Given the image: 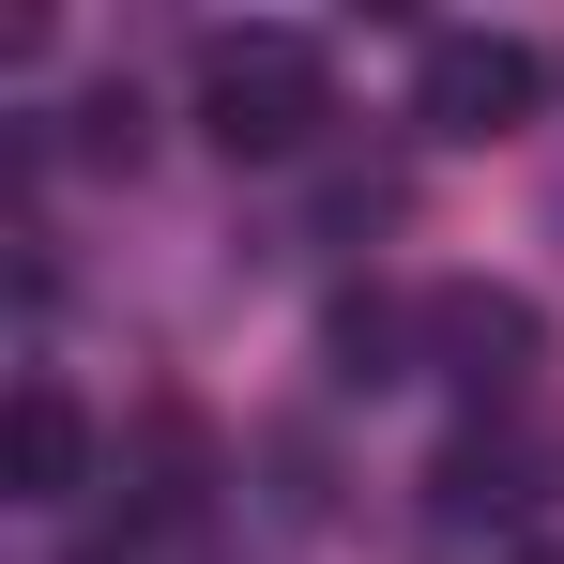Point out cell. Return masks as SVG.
<instances>
[{
	"instance_id": "obj_1",
	"label": "cell",
	"mask_w": 564,
	"mask_h": 564,
	"mask_svg": "<svg viewBox=\"0 0 564 564\" xmlns=\"http://www.w3.org/2000/svg\"><path fill=\"white\" fill-rule=\"evenodd\" d=\"M321 107H336V77L305 31H214L198 46V138L214 153H305Z\"/></svg>"
},
{
	"instance_id": "obj_2",
	"label": "cell",
	"mask_w": 564,
	"mask_h": 564,
	"mask_svg": "<svg viewBox=\"0 0 564 564\" xmlns=\"http://www.w3.org/2000/svg\"><path fill=\"white\" fill-rule=\"evenodd\" d=\"M534 93H550V62L519 31H443L412 62V122L427 138H503V122H534Z\"/></svg>"
},
{
	"instance_id": "obj_3",
	"label": "cell",
	"mask_w": 564,
	"mask_h": 564,
	"mask_svg": "<svg viewBox=\"0 0 564 564\" xmlns=\"http://www.w3.org/2000/svg\"><path fill=\"white\" fill-rule=\"evenodd\" d=\"M0 488H15V503H77V488H93V412H77L62 381H15V397H0Z\"/></svg>"
},
{
	"instance_id": "obj_4",
	"label": "cell",
	"mask_w": 564,
	"mask_h": 564,
	"mask_svg": "<svg viewBox=\"0 0 564 564\" xmlns=\"http://www.w3.org/2000/svg\"><path fill=\"white\" fill-rule=\"evenodd\" d=\"M427 336H443V367H458L473 397L534 367V305H519V290H443V305H427Z\"/></svg>"
},
{
	"instance_id": "obj_5",
	"label": "cell",
	"mask_w": 564,
	"mask_h": 564,
	"mask_svg": "<svg viewBox=\"0 0 564 564\" xmlns=\"http://www.w3.org/2000/svg\"><path fill=\"white\" fill-rule=\"evenodd\" d=\"M336 367H351V381H397V305H336Z\"/></svg>"
},
{
	"instance_id": "obj_6",
	"label": "cell",
	"mask_w": 564,
	"mask_h": 564,
	"mask_svg": "<svg viewBox=\"0 0 564 564\" xmlns=\"http://www.w3.org/2000/svg\"><path fill=\"white\" fill-rule=\"evenodd\" d=\"M519 564H564V550H519Z\"/></svg>"
}]
</instances>
